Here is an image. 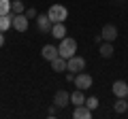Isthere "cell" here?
<instances>
[{"mask_svg":"<svg viewBox=\"0 0 128 119\" xmlns=\"http://www.w3.org/2000/svg\"><path fill=\"white\" fill-rule=\"evenodd\" d=\"M58 51H60V55L62 58H73L75 53H77V41L75 38H68V36H64L62 41H60V45H58Z\"/></svg>","mask_w":128,"mask_h":119,"instance_id":"1","label":"cell"},{"mask_svg":"<svg viewBox=\"0 0 128 119\" xmlns=\"http://www.w3.org/2000/svg\"><path fill=\"white\" fill-rule=\"evenodd\" d=\"M47 17H49L54 23L66 21V17H68V9H66L64 4H51L49 11H47Z\"/></svg>","mask_w":128,"mask_h":119,"instance_id":"2","label":"cell"},{"mask_svg":"<svg viewBox=\"0 0 128 119\" xmlns=\"http://www.w3.org/2000/svg\"><path fill=\"white\" fill-rule=\"evenodd\" d=\"M86 68V60L79 58V55H73V58L66 60V70H70V72H81V70Z\"/></svg>","mask_w":128,"mask_h":119,"instance_id":"3","label":"cell"},{"mask_svg":"<svg viewBox=\"0 0 128 119\" xmlns=\"http://www.w3.org/2000/svg\"><path fill=\"white\" fill-rule=\"evenodd\" d=\"M73 83H75L77 89H83V92H86V89H90V87H92V77L88 72H77Z\"/></svg>","mask_w":128,"mask_h":119,"instance_id":"4","label":"cell"},{"mask_svg":"<svg viewBox=\"0 0 128 119\" xmlns=\"http://www.w3.org/2000/svg\"><path fill=\"white\" fill-rule=\"evenodd\" d=\"M68 102H70V94L66 92V89H58V92H56V96H54V104L58 106V109L68 106Z\"/></svg>","mask_w":128,"mask_h":119,"instance_id":"5","label":"cell"},{"mask_svg":"<svg viewBox=\"0 0 128 119\" xmlns=\"http://www.w3.org/2000/svg\"><path fill=\"white\" fill-rule=\"evenodd\" d=\"M100 36H102V41L113 43L115 38H118V28H115L113 23H105V26H102V30H100Z\"/></svg>","mask_w":128,"mask_h":119,"instance_id":"6","label":"cell"},{"mask_svg":"<svg viewBox=\"0 0 128 119\" xmlns=\"http://www.w3.org/2000/svg\"><path fill=\"white\" fill-rule=\"evenodd\" d=\"M13 28L17 30V32H26V30H28V17L24 13L13 15Z\"/></svg>","mask_w":128,"mask_h":119,"instance_id":"7","label":"cell"},{"mask_svg":"<svg viewBox=\"0 0 128 119\" xmlns=\"http://www.w3.org/2000/svg\"><path fill=\"white\" fill-rule=\"evenodd\" d=\"M51 26H54V21L47 15H36V28L41 32H51Z\"/></svg>","mask_w":128,"mask_h":119,"instance_id":"8","label":"cell"},{"mask_svg":"<svg viewBox=\"0 0 128 119\" xmlns=\"http://www.w3.org/2000/svg\"><path fill=\"white\" fill-rule=\"evenodd\" d=\"M41 55H43V60L51 62L54 58H58V55H60V51H58V47H56V45H45L41 49Z\"/></svg>","mask_w":128,"mask_h":119,"instance_id":"9","label":"cell"},{"mask_svg":"<svg viewBox=\"0 0 128 119\" xmlns=\"http://www.w3.org/2000/svg\"><path fill=\"white\" fill-rule=\"evenodd\" d=\"M113 94H115V98H126L128 96V83L126 81H115L113 83Z\"/></svg>","mask_w":128,"mask_h":119,"instance_id":"10","label":"cell"},{"mask_svg":"<svg viewBox=\"0 0 128 119\" xmlns=\"http://www.w3.org/2000/svg\"><path fill=\"white\" fill-rule=\"evenodd\" d=\"M51 36L54 38H58V41H62L64 36H66V26H64V21H60V23H54L51 26Z\"/></svg>","mask_w":128,"mask_h":119,"instance_id":"11","label":"cell"},{"mask_svg":"<svg viewBox=\"0 0 128 119\" xmlns=\"http://www.w3.org/2000/svg\"><path fill=\"white\" fill-rule=\"evenodd\" d=\"M73 117H75V119H92V111L88 109L86 104H81V106H75V111H73Z\"/></svg>","mask_w":128,"mask_h":119,"instance_id":"12","label":"cell"},{"mask_svg":"<svg viewBox=\"0 0 128 119\" xmlns=\"http://www.w3.org/2000/svg\"><path fill=\"white\" fill-rule=\"evenodd\" d=\"M49 64H51V70H54V72H64V70H66V58L58 55V58L51 60Z\"/></svg>","mask_w":128,"mask_h":119,"instance_id":"13","label":"cell"},{"mask_svg":"<svg viewBox=\"0 0 128 119\" xmlns=\"http://www.w3.org/2000/svg\"><path fill=\"white\" fill-rule=\"evenodd\" d=\"M70 104H75V106L86 104V94H83V89H75V92L70 94Z\"/></svg>","mask_w":128,"mask_h":119,"instance_id":"14","label":"cell"},{"mask_svg":"<svg viewBox=\"0 0 128 119\" xmlns=\"http://www.w3.org/2000/svg\"><path fill=\"white\" fill-rule=\"evenodd\" d=\"M9 28H13V13L0 15V32H6Z\"/></svg>","mask_w":128,"mask_h":119,"instance_id":"15","label":"cell"},{"mask_svg":"<svg viewBox=\"0 0 128 119\" xmlns=\"http://www.w3.org/2000/svg\"><path fill=\"white\" fill-rule=\"evenodd\" d=\"M100 55H102L105 60H109L111 55H113V43L102 41V43H100Z\"/></svg>","mask_w":128,"mask_h":119,"instance_id":"16","label":"cell"},{"mask_svg":"<svg viewBox=\"0 0 128 119\" xmlns=\"http://www.w3.org/2000/svg\"><path fill=\"white\" fill-rule=\"evenodd\" d=\"M113 109H115V113H126L128 111V100L126 98H118V100H115V104H113Z\"/></svg>","mask_w":128,"mask_h":119,"instance_id":"17","label":"cell"},{"mask_svg":"<svg viewBox=\"0 0 128 119\" xmlns=\"http://www.w3.org/2000/svg\"><path fill=\"white\" fill-rule=\"evenodd\" d=\"M11 11H13V15H17V13H24L26 6H24L22 0H13V2H11Z\"/></svg>","mask_w":128,"mask_h":119,"instance_id":"18","label":"cell"},{"mask_svg":"<svg viewBox=\"0 0 128 119\" xmlns=\"http://www.w3.org/2000/svg\"><path fill=\"white\" fill-rule=\"evenodd\" d=\"M86 106H88L90 111H96V109H98V98H96V96L86 98Z\"/></svg>","mask_w":128,"mask_h":119,"instance_id":"19","label":"cell"},{"mask_svg":"<svg viewBox=\"0 0 128 119\" xmlns=\"http://www.w3.org/2000/svg\"><path fill=\"white\" fill-rule=\"evenodd\" d=\"M11 13V0H0V15Z\"/></svg>","mask_w":128,"mask_h":119,"instance_id":"20","label":"cell"},{"mask_svg":"<svg viewBox=\"0 0 128 119\" xmlns=\"http://www.w3.org/2000/svg\"><path fill=\"white\" fill-rule=\"evenodd\" d=\"M24 15H26V17L28 19H36V9H32V6H30V9H26V11H24Z\"/></svg>","mask_w":128,"mask_h":119,"instance_id":"21","label":"cell"},{"mask_svg":"<svg viewBox=\"0 0 128 119\" xmlns=\"http://www.w3.org/2000/svg\"><path fill=\"white\" fill-rule=\"evenodd\" d=\"M56 113H58V106H51V109H49V117H56Z\"/></svg>","mask_w":128,"mask_h":119,"instance_id":"22","label":"cell"},{"mask_svg":"<svg viewBox=\"0 0 128 119\" xmlns=\"http://www.w3.org/2000/svg\"><path fill=\"white\" fill-rule=\"evenodd\" d=\"M4 45V32H0V47Z\"/></svg>","mask_w":128,"mask_h":119,"instance_id":"23","label":"cell"},{"mask_svg":"<svg viewBox=\"0 0 128 119\" xmlns=\"http://www.w3.org/2000/svg\"><path fill=\"white\" fill-rule=\"evenodd\" d=\"M126 100H128V96H126Z\"/></svg>","mask_w":128,"mask_h":119,"instance_id":"24","label":"cell"}]
</instances>
